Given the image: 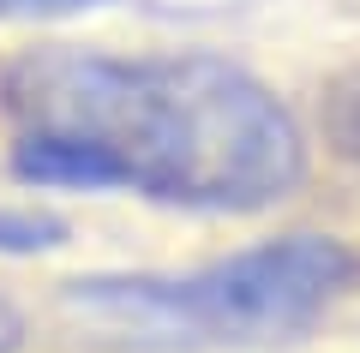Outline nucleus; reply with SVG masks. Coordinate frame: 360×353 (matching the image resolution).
Here are the masks:
<instances>
[{
	"instance_id": "1",
	"label": "nucleus",
	"mask_w": 360,
	"mask_h": 353,
	"mask_svg": "<svg viewBox=\"0 0 360 353\" xmlns=\"http://www.w3.org/2000/svg\"><path fill=\"white\" fill-rule=\"evenodd\" d=\"M18 138L84 156L103 192L258 215L307 180V132L276 90L217 54L30 48L0 72Z\"/></svg>"
},
{
	"instance_id": "2",
	"label": "nucleus",
	"mask_w": 360,
	"mask_h": 353,
	"mask_svg": "<svg viewBox=\"0 0 360 353\" xmlns=\"http://www.w3.org/2000/svg\"><path fill=\"white\" fill-rule=\"evenodd\" d=\"M360 276L330 234H283L186 276H78L60 317L115 353H246L300 341Z\"/></svg>"
},
{
	"instance_id": "3",
	"label": "nucleus",
	"mask_w": 360,
	"mask_h": 353,
	"mask_svg": "<svg viewBox=\"0 0 360 353\" xmlns=\"http://www.w3.org/2000/svg\"><path fill=\"white\" fill-rule=\"evenodd\" d=\"M66 246V222L49 210H0V258H37V252H60Z\"/></svg>"
},
{
	"instance_id": "4",
	"label": "nucleus",
	"mask_w": 360,
	"mask_h": 353,
	"mask_svg": "<svg viewBox=\"0 0 360 353\" xmlns=\"http://www.w3.org/2000/svg\"><path fill=\"white\" fill-rule=\"evenodd\" d=\"M115 6V0H0V25H30V18H78Z\"/></svg>"
},
{
	"instance_id": "5",
	"label": "nucleus",
	"mask_w": 360,
	"mask_h": 353,
	"mask_svg": "<svg viewBox=\"0 0 360 353\" xmlns=\"http://www.w3.org/2000/svg\"><path fill=\"white\" fill-rule=\"evenodd\" d=\"M336 138H342L348 156H360V96H342V102H336Z\"/></svg>"
},
{
	"instance_id": "6",
	"label": "nucleus",
	"mask_w": 360,
	"mask_h": 353,
	"mask_svg": "<svg viewBox=\"0 0 360 353\" xmlns=\"http://www.w3.org/2000/svg\"><path fill=\"white\" fill-rule=\"evenodd\" d=\"M18 341H25V317H18V305L0 293V353H18Z\"/></svg>"
}]
</instances>
